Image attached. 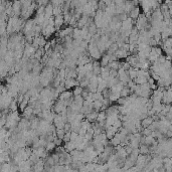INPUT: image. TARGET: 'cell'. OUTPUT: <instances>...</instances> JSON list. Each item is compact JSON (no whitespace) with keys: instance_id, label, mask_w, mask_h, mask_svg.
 I'll list each match as a JSON object with an SVG mask.
<instances>
[{"instance_id":"6da1fadb","label":"cell","mask_w":172,"mask_h":172,"mask_svg":"<svg viewBox=\"0 0 172 172\" xmlns=\"http://www.w3.org/2000/svg\"><path fill=\"white\" fill-rule=\"evenodd\" d=\"M44 16L45 18H50L54 16V5L51 4V1L49 2L47 6H45V10H44Z\"/></svg>"},{"instance_id":"7a4b0ae2","label":"cell","mask_w":172,"mask_h":172,"mask_svg":"<svg viewBox=\"0 0 172 172\" xmlns=\"http://www.w3.org/2000/svg\"><path fill=\"white\" fill-rule=\"evenodd\" d=\"M115 54H116V56L118 58V59L120 60V59H127L128 56H129L130 54V52H128V51H126V50H124L123 49H119L116 52H115Z\"/></svg>"},{"instance_id":"3957f363","label":"cell","mask_w":172,"mask_h":172,"mask_svg":"<svg viewBox=\"0 0 172 172\" xmlns=\"http://www.w3.org/2000/svg\"><path fill=\"white\" fill-rule=\"evenodd\" d=\"M73 97H75L74 96V94H73V92L71 91H66L64 92L63 94H60V96H59V100H61V101H69V100H70Z\"/></svg>"},{"instance_id":"277c9868","label":"cell","mask_w":172,"mask_h":172,"mask_svg":"<svg viewBox=\"0 0 172 172\" xmlns=\"http://www.w3.org/2000/svg\"><path fill=\"white\" fill-rule=\"evenodd\" d=\"M140 14H141V13H140V7L139 6H136V7H134V9L130 12L129 17L136 21V20L138 19V17H139Z\"/></svg>"},{"instance_id":"5b68a950","label":"cell","mask_w":172,"mask_h":172,"mask_svg":"<svg viewBox=\"0 0 172 172\" xmlns=\"http://www.w3.org/2000/svg\"><path fill=\"white\" fill-rule=\"evenodd\" d=\"M98 116H99V112H96V111H94L93 113L89 114V115H87L86 116V119L90 122V123H95V122H97V119H98Z\"/></svg>"},{"instance_id":"8992f818","label":"cell","mask_w":172,"mask_h":172,"mask_svg":"<svg viewBox=\"0 0 172 172\" xmlns=\"http://www.w3.org/2000/svg\"><path fill=\"white\" fill-rule=\"evenodd\" d=\"M153 122H154V120H153L152 117H147V118L141 121V124H142V127L145 129V128H149Z\"/></svg>"},{"instance_id":"52a82bcc","label":"cell","mask_w":172,"mask_h":172,"mask_svg":"<svg viewBox=\"0 0 172 172\" xmlns=\"http://www.w3.org/2000/svg\"><path fill=\"white\" fill-rule=\"evenodd\" d=\"M44 54H46V51L44 50L43 47H39V49L36 50V52L34 54V59L39 60V61H41V59H42V56Z\"/></svg>"},{"instance_id":"ba28073f","label":"cell","mask_w":172,"mask_h":172,"mask_svg":"<svg viewBox=\"0 0 172 172\" xmlns=\"http://www.w3.org/2000/svg\"><path fill=\"white\" fill-rule=\"evenodd\" d=\"M64 147H65V151L69 152V153H70L71 151H74L75 149H77V147H75V142H71V141L68 142V143H65Z\"/></svg>"},{"instance_id":"9c48e42d","label":"cell","mask_w":172,"mask_h":172,"mask_svg":"<svg viewBox=\"0 0 172 172\" xmlns=\"http://www.w3.org/2000/svg\"><path fill=\"white\" fill-rule=\"evenodd\" d=\"M100 63H101V65H102V68H105V66H108L109 64H110V54H104L102 56V59L100 60Z\"/></svg>"},{"instance_id":"30bf717a","label":"cell","mask_w":172,"mask_h":172,"mask_svg":"<svg viewBox=\"0 0 172 172\" xmlns=\"http://www.w3.org/2000/svg\"><path fill=\"white\" fill-rule=\"evenodd\" d=\"M140 154L142 155H149L150 154V149L148 145H140L139 146Z\"/></svg>"},{"instance_id":"8fae6325","label":"cell","mask_w":172,"mask_h":172,"mask_svg":"<svg viewBox=\"0 0 172 172\" xmlns=\"http://www.w3.org/2000/svg\"><path fill=\"white\" fill-rule=\"evenodd\" d=\"M106 120H107V114H106V112L105 111L99 112L97 122H99V123H104V122H106Z\"/></svg>"},{"instance_id":"7c38bea8","label":"cell","mask_w":172,"mask_h":172,"mask_svg":"<svg viewBox=\"0 0 172 172\" xmlns=\"http://www.w3.org/2000/svg\"><path fill=\"white\" fill-rule=\"evenodd\" d=\"M73 38H74V39H82V40H84L83 37H82V29H79L78 27L75 28V29H74Z\"/></svg>"},{"instance_id":"4fadbf2b","label":"cell","mask_w":172,"mask_h":172,"mask_svg":"<svg viewBox=\"0 0 172 172\" xmlns=\"http://www.w3.org/2000/svg\"><path fill=\"white\" fill-rule=\"evenodd\" d=\"M97 31H98V27L95 24V22L91 23L90 26H89V33L92 34V35H95V34H97Z\"/></svg>"},{"instance_id":"5bb4252c","label":"cell","mask_w":172,"mask_h":172,"mask_svg":"<svg viewBox=\"0 0 172 172\" xmlns=\"http://www.w3.org/2000/svg\"><path fill=\"white\" fill-rule=\"evenodd\" d=\"M131 95V90L128 87H124V89L121 91V97L122 98H127Z\"/></svg>"},{"instance_id":"9a60e30c","label":"cell","mask_w":172,"mask_h":172,"mask_svg":"<svg viewBox=\"0 0 172 172\" xmlns=\"http://www.w3.org/2000/svg\"><path fill=\"white\" fill-rule=\"evenodd\" d=\"M83 91H84V89L82 87H75V89L73 90V94H74L75 97H77V96H82Z\"/></svg>"},{"instance_id":"2e32d148","label":"cell","mask_w":172,"mask_h":172,"mask_svg":"<svg viewBox=\"0 0 172 172\" xmlns=\"http://www.w3.org/2000/svg\"><path fill=\"white\" fill-rule=\"evenodd\" d=\"M65 129H56V133H55V136L58 137V138H59V139L64 140V138H65Z\"/></svg>"},{"instance_id":"e0dca14e","label":"cell","mask_w":172,"mask_h":172,"mask_svg":"<svg viewBox=\"0 0 172 172\" xmlns=\"http://www.w3.org/2000/svg\"><path fill=\"white\" fill-rule=\"evenodd\" d=\"M56 148V145L54 144V142H50V143H47V145L45 147V149L47 152H54Z\"/></svg>"},{"instance_id":"ac0fdd59","label":"cell","mask_w":172,"mask_h":172,"mask_svg":"<svg viewBox=\"0 0 172 172\" xmlns=\"http://www.w3.org/2000/svg\"><path fill=\"white\" fill-rule=\"evenodd\" d=\"M46 43H47V40L45 39L44 36L41 35V36L38 37V44H39V47H44Z\"/></svg>"},{"instance_id":"d6986e66","label":"cell","mask_w":172,"mask_h":172,"mask_svg":"<svg viewBox=\"0 0 172 172\" xmlns=\"http://www.w3.org/2000/svg\"><path fill=\"white\" fill-rule=\"evenodd\" d=\"M111 90L110 89H105L104 91L102 92V95H103V97H104V99H109L110 98V96H111Z\"/></svg>"},{"instance_id":"ffe728a7","label":"cell","mask_w":172,"mask_h":172,"mask_svg":"<svg viewBox=\"0 0 172 172\" xmlns=\"http://www.w3.org/2000/svg\"><path fill=\"white\" fill-rule=\"evenodd\" d=\"M110 141H111V143L113 144L114 147H117V146L121 145V141H120V139H119L118 137H116V136H115L112 140H110Z\"/></svg>"},{"instance_id":"44dd1931","label":"cell","mask_w":172,"mask_h":172,"mask_svg":"<svg viewBox=\"0 0 172 172\" xmlns=\"http://www.w3.org/2000/svg\"><path fill=\"white\" fill-rule=\"evenodd\" d=\"M84 102H85V99L82 97V96H77V97H75V103H77V104L84 106Z\"/></svg>"},{"instance_id":"7402d4cb","label":"cell","mask_w":172,"mask_h":172,"mask_svg":"<svg viewBox=\"0 0 172 172\" xmlns=\"http://www.w3.org/2000/svg\"><path fill=\"white\" fill-rule=\"evenodd\" d=\"M141 133H142V135H143V136L147 137V136H151V134H152V131H151L149 128H145V129H143V131H142Z\"/></svg>"},{"instance_id":"603a6c76","label":"cell","mask_w":172,"mask_h":172,"mask_svg":"<svg viewBox=\"0 0 172 172\" xmlns=\"http://www.w3.org/2000/svg\"><path fill=\"white\" fill-rule=\"evenodd\" d=\"M54 144L56 145V147H59V146H63V143H64V140L59 139V138H58L56 136H55V138H54Z\"/></svg>"},{"instance_id":"cb8c5ba5","label":"cell","mask_w":172,"mask_h":172,"mask_svg":"<svg viewBox=\"0 0 172 172\" xmlns=\"http://www.w3.org/2000/svg\"><path fill=\"white\" fill-rule=\"evenodd\" d=\"M70 136H71V132H68V133H65V138H64V143H68V142H70Z\"/></svg>"},{"instance_id":"d4e9b609","label":"cell","mask_w":172,"mask_h":172,"mask_svg":"<svg viewBox=\"0 0 172 172\" xmlns=\"http://www.w3.org/2000/svg\"><path fill=\"white\" fill-rule=\"evenodd\" d=\"M79 136L80 135L78 134V133H75V132H71V136H70V141L71 142H75L77 139L79 138Z\"/></svg>"},{"instance_id":"484cf974","label":"cell","mask_w":172,"mask_h":172,"mask_svg":"<svg viewBox=\"0 0 172 172\" xmlns=\"http://www.w3.org/2000/svg\"><path fill=\"white\" fill-rule=\"evenodd\" d=\"M114 127H116V128H118V129H120V128H122L123 127V122L121 121V120H117L115 123H114Z\"/></svg>"},{"instance_id":"4316f807","label":"cell","mask_w":172,"mask_h":172,"mask_svg":"<svg viewBox=\"0 0 172 172\" xmlns=\"http://www.w3.org/2000/svg\"><path fill=\"white\" fill-rule=\"evenodd\" d=\"M17 101V103H18V105H20L23 101H24V95H21V94H19L18 95V97H17V99H15Z\"/></svg>"},{"instance_id":"83f0119b","label":"cell","mask_w":172,"mask_h":172,"mask_svg":"<svg viewBox=\"0 0 172 172\" xmlns=\"http://www.w3.org/2000/svg\"><path fill=\"white\" fill-rule=\"evenodd\" d=\"M110 77H111V78H113V79H115V78H118V70H111V71H110Z\"/></svg>"},{"instance_id":"f1b7e54d","label":"cell","mask_w":172,"mask_h":172,"mask_svg":"<svg viewBox=\"0 0 172 172\" xmlns=\"http://www.w3.org/2000/svg\"><path fill=\"white\" fill-rule=\"evenodd\" d=\"M65 133H68V132H71V124H70V123H65Z\"/></svg>"},{"instance_id":"f546056e","label":"cell","mask_w":172,"mask_h":172,"mask_svg":"<svg viewBox=\"0 0 172 172\" xmlns=\"http://www.w3.org/2000/svg\"><path fill=\"white\" fill-rule=\"evenodd\" d=\"M135 85H136V84H135V82H134V81H132V80H131V81H130L129 83H128V85H127V87H128L129 89H132V88H133V87H134Z\"/></svg>"},{"instance_id":"4dcf8cb0","label":"cell","mask_w":172,"mask_h":172,"mask_svg":"<svg viewBox=\"0 0 172 172\" xmlns=\"http://www.w3.org/2000/svg\"><path fill=\"white\" fill-rule=\"evenodd\" d=\"M148 84L150 85V86H152V85H155L156 84V81L154 80V79H152V78H150L149 80H148Z\"/></svg>"}]
</instances>
